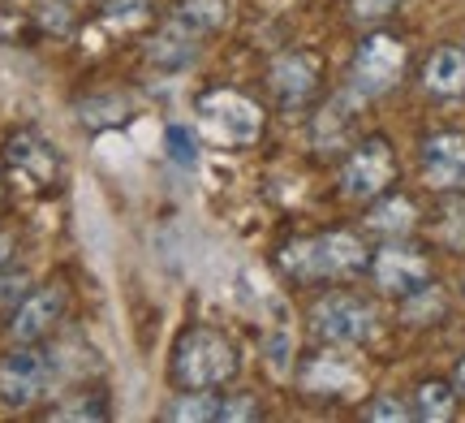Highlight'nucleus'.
Returning <instances> with one entry per match:
<instances>
[{"mask_svg": "<svg viewBox=\"0 0 465 423\" xmlns=\"http://www.w3.org/2000/svg\"><path fill=\"white\" fill-rule=\"evenodd\" d=\"M440 311H444V289L435 286V281L418 286L414 294H405V320L410 324H431Z\"/></svg>", "mask_w": 465, "mask_h": 423, "instance_id": "21", "label": "nucleus"}, {"mask_svg": "<svg viewBox=\"0 0 465 423\" xmlns=\"http://www.w3.org/2000/svg\"><path fill=\"white\" fill-rule=\"evenodd\" d=\"M418 225V207L410 195H392L383 190L380 199H371V212H366V229L383 237H405Z\"/></svg>", "mask_w": 465, "mask_h": 423, "instance_id": "14", "label": "nucleus"}, {"mask_svg": "<svg viewBox=\"0 0 465 423\" xmlns=\"http://www.w3.org/2000/svg\"><path fill=\"white\" fill-rule=\"evenodd\" d=\"M281 268L289 277H298V281H341V277H358V272L371 268V255H366L358 234L328 229V234H319V237L284 247Z\"/></svg>", "mask_w": 465, "mask_h": 423, "instance_id": "1", "label": "nucleus"}, {"mask_svg": "<svg viewBox=\"0 0 465 423\" xmlns=\"http://www.w3.org/2000/svg\"><path fill=\"white\" fill-rule=\"evenodd\" d=\"M9 259H14V237L0 234V272L9 268Z\"/></svg>", "mask_w": 465, "mask_h": 423, "instance_id": "31", "label": "nucleus"}, {"mask_svg": "<svg viewBox=\"0 0 465 423\" xmlns=\"http://www.w3.org/2000/svg\"><path fill=\"white\" fill-rule=\"evenodd\" d=\"M422 177L435 190H465V135L461 130H440L418 147Z\"/></svg>", "mask_w": 465, "mask_h": 423, "instance_id": "12", "label": "nucleus"}, {"mask_svg": "<svg viewBox=\"0 0 465 423\" xmlns=\"http://www.w3.org/2000/svg\"><path fill=\"white\" fill-rule=\"evenodd\" d=\"M405 74V44L392 39V35H366L358 52H353V65H349V91L358 100H375V96H388L392 86L401 83Z\"/></svg>", "mask_w": 465, "mask_h": 423, "instance_id": "3", "label": "nucleus"}, {"mask_svg": "<svg viewBox=\"0 0 465 423\" xmlns=\"http://www.w3.org/2000/svg\"><path fill=\"white\" fill-rule=\"evenodd\" d=\"M104 17H108L113 26H134V22L147 17V0H108V5H104Z\"/></svg>", "mask_w": 465, "mask_h": 423, "instance_id": "27", "label": "nucleus"}, {"mask_svg": "<svg viewBox=\"0 0 465 423\" xmlns=\"http://www.w3.org/2000/svg\"><path fill=\"white\" fill-rule=\"evenodd\" d=\"M220 393L212 389H185L182 398H173L164 407V419L173 423H207V419H220Z\"/></svg>", "mask_w": 465, "mask_h": 423, "instance_id": "19", "label": "nucleus"}, {"mask_svg": "<svg viewBox=\"0 0 465 423\" xmlns=\"http://www.w3.org/2000/svg\"><path fill=\"white\" fill-rule=\"evenodd\" d=\"M237 346L212 324L185 328L182 341L173 346V380L182 389H216L237 376Z\"/></svg>", "mask_w": 465, "mask_h": 423, "instance_id": "2", "label": "nucleus"}, {"mask_svg": "<svg viewBox=\"0 0 465 423\" xmlns=\"http://www.w3.org/2000/svg\"><path fill=\"white\" fill-rule=\"evenodd\" d=\"M5 169L17 173L35 195H52L56 182H61V156L39 130H14L9 143H5Z\"/></svg>", "mask_w": 465, "mask_h": 423, "instance_id": "8", "label": "nucleus"}, {"mask_svg": "<svg viewBox=\"0 0 465 423\" xmlns=\"http://www.w3.org/2000/svg\"><path fill=\"white\" fill-rule=\"evenodd\" d=\"M263 358L272 363L276 376H289V363H293V333H289V324H276V328L267 333Z\"/></svg>", "mask_w": 465, "mask_h": 423, "instance_id": "24", "label": "nucleus"}, {"mask_svg": "<svg viewBox=\"0 0 465 423\" xmlns=\"http://www.w3.org/2000/svg\"><path fill=\"white\" fill-rule=\"evenodd\" d=\"M392 182H397V156L383 135L362 138L341 165V190L349 199H380Z\"/></svg>", "mask_w": 465, "mask_h": 423, "instance_id": "5", "label": "nucleus"}, {"mask_svg": "<svg viewBox=\"0 0 465 423\" xmlns=\"http://www.w3.org/2000/svg\"><path fill=\"white\" fill-rule=\"evenodd\" d=\"M229 22V0H182L177 9H173V26L185 35H216L220 26Z\"/></svg>", "mask_w": 465, "mask_h": 423, "instance_id": "15", "label": "nucleus"}, {"mask_svg": "<svg viewBox=\"0 0 465 423\" xmlns=\"http://www.w3.org/2000/svg\"><path fill=\"white\" fill-rule=\"evenodd\" d=\"M259 415V407H254V398L250 393H232L229 402H220V419H254Z\"/></svg>", "mask_w": 465, "mask_h": 423, "instance_id": "29", "label": "nucleus"}, {"mask_svg": "<svg viewBox=\"0 0 465 423\" xmlns=\"http://www.w3.org/2000/svg\"><path fill=\"white\" fill-rule=\"evenodd\" d=\"M457 410V385L452 380H422L414 393V415L427 423H444Z\"/></svg>", "mask_w": 465, "mask_h": 423, "instance_id": "18", "label": "nucleus"}, {"mask_svg": "<svg viewBox=\"0 0 465 423\" xmlns=\"http://www.w3.org/2000/svg\"><path fill=\"white\" fill-rule=\"evenodd\" d=\"M199 121L203 126H212L220 138H229V143H254L259 130H263V113H259V104L246 100L242 91H229V86H216V91H203L199 100Z\"/></svg>", "mask_w": 465, "mask_h": 423, "instance_id": "7", "label": "nucleus"}, {"mask_svg": "<svg viewBox=\"0 0 465 423\" xmlns=\"http://www.w3.org/2000/svg\"><path fill=\"white\" fill-rule=\"evenodd\" d=\"M302 385H306L311 393H319V398H336L341 389L353 385V368H349L345 358H336V355H319V358L306 363Z\"/></svg>", "mask_w": 465, "mask_h": 423, "instance_id": "16", "label": "nucleus"}, {"mask_svg": "<svg viewBox=\"0 0 465 423\" xmlns=\"http://www.w3.org/2000/svg\"><path fill=\"white\" fill-rule=\"evenodd\" d=\"M371 277H375L380 294H388V298H405V294H414L418 286L431 281V264H427V255L418 251V247L383 242L380 251L371 255Z\"/></svg>", "mask_w": 465, "mask_h": 423, "instance_id": "9", "label": "nucleus"}, {"mask_svg": "<svg viewBox=\"0 0 465 423\" xmlns=\"http://www.w3.org/2000/svg\"><path fill=\"white\" fill-rule=\"evenodd\" d=\"M65 303H69L65 286H39V289H31V294L14 307V316H9V337H14V341H44L52 328L61 324Z\"/></svg>", "mask_w": 465, "mask_h": 423, "instance_id": "11", "label": "nucleus"}, {"mask_svg": "<svg viewBox=\"0 0 465 423\" xmlns=\"http://www.w3.org/2000/svg\"><path fill=\"white\" fill-rule=\"evenodd\" d=\"M164 156H173V165H182V169H194L199 165V138H194V130L182 126V121L164 126Z\"/></svg>", "mask_w": 465, "mask_h": 423, "instance_id": "22", "label": "nucleus"}, {"mask_svg": "<svg viewBox=\"0 0 465 423\" xmlns=\"http://www.w3.org/2000/svg\"><path fill=\"white\" fill-rule=\"evenodd\" d=\"M319 83H323V65H319L315 52L306 48H293V52H281L272 69H267V86H272V96L289 108H298V104L315 100Z\"/></svg>", "mask_w": 465, "mask_h": 423, "instance_id": "10", "label": "nucleus"}, {"mask_svg": "<svg viewBox=\"0 0 465 423\" xmlns=\"http://www.w3.org/2000/svg\"><path fill=\"white\" fill-rule=\"evenodd\" d=\"M362 415L371 423H405V419H414V410L405 407V402H397V398H375Z\"/></svg>", "mask_w": 465, "mask_h": 423, "instance_id": "26", "label": "nucleus"}, {"mask_svg": "<svg viewBox=\"0 0 465 423\" xmlns=\"http://www.w3.org/2000/svg\"><path fill=\"white\" fill-rule=\"evenodd\" d=\"M0 195H5V182H0Z\"/></svg>", "mask_w": 465, "mask_h": 423, "instance_id": "33", "label": "nucleus"}, {"mask_svg": "<svg viewBox=\"0 0 465 423\" xmlns=\"http://www.w3.org/2000/svg\"><path fill=\"white\" fill-rule=\"evenodd\" d=\"M39 17H44V31H52V35H65L74 22H69V9H61V5H39Z\"/></svg>", "mask_w": 465, "mask_h": 423, "instance_id": "30", "label": "nucleus"}, {"mask_svg": "<svg viewBox=\"0 0 465 423\" xmlns=\"http://www.w3.org/2000/svg\"><path fill=\"white\" fill-rule=\"evenodd\" d=\"M311 333L323 346H362L366 337H375V311L353 294H328L311 311Z\"/></svg>", "mask_w": 465, "mask_h": 423, "instance_id": "6", "label": "nucleus"}, {"mask_svg": "<svg viewBox=\"0 0 465 423\" xmlns=\"http://www.w3.org/2000/svg\"><path fill=\"white\" fill-rule=\"evenodd\" d=\"M440 237L449 242L452 251L465 247V199L452 195V190H449V199H444V207H440Z\"/></svg>", "mask_w": 465, "mask_h": 423, "instance_id": "23", "label": "nucleus"}, {"mask_svg": "<svg viewBox=\"0 0 465 423\" xmlns=\"http://www.w3.org/2000/svg\"><path fill=\"white\" fill-rule=\"evenodd\" d=\"M422 86L435 100H457L465 96V48L457 44H440L422 65Z\"/></svg>", "mask_w": 465, "mask_h": 423, "instance_id": "13", "label": "nucleus"}, {"mask_svg": "<svg viewBox=\"0 0 465 423\" xmlns=\"http://www.w3.org/2000/svg\"><path fill=\"white\" fill-rule=\"evenodd\" d=\"M78 117H83L86 130H108V126L130 121V100L125 96H95V100L78 104Z\"/></svg>", "mask_w": 465, "mask_h": 423, "instance_id": "20", "label": "nucleus"}, {"mask_svg": "<svg viewBox=\"0 0 465 423\" xmlns=\"http://www.w3.org/2000/svg\"><path fill=\"white\" fill-rule=\"evenodd\" d=\"M397 5L401 0H349V17L362 22V26H371V22H380V17L392 14Z\"/></svg>", "mask_w": 465, "mask_h": 423, "instance_id": "28", "label": "nucleus"}, {"mask_svg": "<svg viewBox=\"0 0 465 423\" xmlns=\"http://www.w3.org/2000/svg\"><path fill=\"white\" fill-rule=\"evenodd\" d=\"M26 294H31V277L9 264V268L0 272V307H17Z\"/></svg>", "mask_w": 465, "mask_h": 423, "instance_id": "25", "label": "nucleus"}, {"mask_svg": "<svg viewBox=\"0 0 465 423\" xmlns=\"http://www.w3.org/2000/svg\"><path fill=\"white\" fill-rule=\"evenodd\" d=\"M452 385H457V393H465V358L457 363V376H452Z\"/></svg>", "mask_w": 465, "mask_h": 423, "instance_id": "32", "label": "nucleus"}, {"mask_svg": "<svg viewBox=\"0 0 465 423\" xmlns=\"http://www.w3.org/2000/svg\"><path fill=\"white\" fill-rule=\"evenodd\" d=\"M194 48H199V39H194V35H185V31H177V26L168 22L164 35H155V39H151L147 56H151V65H160V69H185L190 61H194Z\"/></svg>", "mask_w": 465, "mask_h": 423, "instance_id": "17", "label": "nucleus"}, {"mask_svg": "<svg viewBox=\"0 0 465 423\" xmlns=\"http://www.w3.org/2000/svg\"><path fill=\"white\" fill-rule=\"evenodd\" d=\"M52 380L48 350L39 341H14V350L0 355V407L31 410Z\"/></svg>", "mask_w": 465, "mask_h": 423, "instance_id": "4", "label": "nucleus"}]
</instances>
